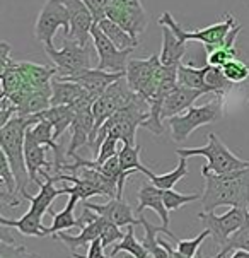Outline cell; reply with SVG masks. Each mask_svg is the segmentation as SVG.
<instances>
[{"label": "cell", "instance_id": "cell-30", "mask_svg": "<svg viewBox=\"0 0 249 258\" xmlns=\"http://www.w3.org/2000/svg\"><path fill=\"white\" fill-rule=\"evenodd\" d=\"M207 74H205V82L207 87L210 89V94H215L218 98H224V96L232 89V82L225 77L224 71L220 67H212V65H205Z\"/></svg>", "mask_w": 249, "mask_h": 258}, {"label": "cell", "instance_id": "cell-34", "mask_svg": "<svg viewBox=\"0 0 249 258\" xmlns=\"http://www.w3.org/2000/svg\"><path fill=\"white\" fill-rule=\"evenodd\" d=\"M210 236V231L205 229L202 231L196 238H191V239H176V246H178V251L181 255H185L188 258H195L196 251H198L200 244H202L205 239Z\"/></svg>", "mask_w": 249, "mask_h": 258}, {"label": "cell", "instance_id": "cell-1", "mask_svg": "<svg viewBox=\"0 0 249 258\" xmlns=\"http://www.w3.org/2000/svg\"><path fill=\"white\" fill-rule=\"evenodd\" d=\"M39 120H41L39 113L33 116H14L7 125L0 128V149H2V154L7 157L12 171H14L17 190L24 200L29 195L28 183H31L24 156L26 134H28V128L34 126Z\"/></svg>", "mask_w": 249, "mask_h": 258}, {"label": "cell", "instance_id": "cell-43", "mask_svg": "<svg viewBox=\"0 0 249 258\" xmlns=\"http://www.w3.org/2000/svg\"><path fill=\"white\" fill-rule=\"evenodd\" d=\"M246 104H247V106H249V99H247V103H246Z\"/></svg>", "mask_w": 249, "mask_h": 258}, {"label": "cell", "instance_id": "cell-42", "mask_svg": "<svg viewBox=\"0 0 249 258\" xmlns=\"http://www.w3.org/2000/svg\"><path fill=\"white\" fill-rule=\"evenodd\" d=\"M247 214H249V200H247Z\"/></svg>", "mask_w": 249, "mask_h": 258}, {"label": "cell", "instance_id": "cell-38", "mask_svg": "<svg viewBox=\"0 0 249 258\" xmlns=\"http://www.w3.org/2000/svg\"><path fill=\"white\" fill-rule=\"evenodd\" d=\"M125 238L123 231L120 229L116 224H113L111 221L106 219V224L103 227V233H101V243L104 248H108L109 244H115L116 241H121Z\"/></svg>", "mask_w": 249, "mask_h": 258}, {"label": "cell", "instance_id": "cell-21", "mask_svg": "<svg viewBox=\"0 0 249 258\" xmlns=\"http://www.w3.org/2000/svg\"><path fill=\"white\" fill-rule=\"evenodd\" d=\"M104 224H106V219L99 216L98 221L91 222L89 226L84 227V229H82V233L78 234V236H70V234H67V233H58V234H53L51 238L58 239V241H62L72 253H75L77 248L89 246V244L93 243V241H96V239L101 238V233H103Z\"/></svg>", "mask_w": 249, "mask_h": 258}, {"label": "cell", "instance_id": "cell-25", "mask_svg": "<svg viewBox=\"0 0 249 258\" xmlns=\"http://www.w3.org/2000/svg\"><path fill=\"white\" fill-rule=\"evenodd\" d=\"M41 118L50 121L55 128V141H58L62 135L72 126L75 120V110L72 106H51L50 110L43 111Z\"/></svg>", "mask_w": 249, "mask_h": 258}, {"label": "cell", "instance_id": "cell-9", "mask_svg": "<svg viewBox=\"0 0 249 258\" xmlns=\"http://www.w3.org/2000/svg\"><path fill=\"white\" fill-rule=\"evenodd\" d=\"M138 94H135L132 91V87L128 86V81L126 77L118 79L116 82H113L111 86L104 91V94L101 98L96 99V103L93 104V115H94V132L91 135L89 146L91 147L98 137L99 130L104 125V121L108 120L109 116H113L118 110L125 108L128 103H132Z\"/></svg>", "mask_w": 249, "mask_h": 258}, {"label": "cell", "instance_id": "cell-12", "mask_svg": "<svg viewBox=\"0 0 249 258\" xmlns=\"http://www.w3.org/2000/svg\"><path fill=\"white\" fill-rule=\"evenodd\" d=\"M106 19L121 26L133 38L145 31L148 24V14L140 0H109Z\"/></svg>", "mask_w": 249, "mask_h": 258}, {"label": "cell", "instance_id": "cell-22", "mask_svg": "<svg viewBox=\"0 0 249 258\" xmlns=\"http://www.w3.org/2000/svg\"><path fill=\"white\" fill-rule=\"evenodd\" d=\"M160 28H162V51L159 55L160 63L165 67H178L186 53V43L181 41L168 26Z\"/></svg>", "mask_w": 249, "mask_h": 258}, {"label": "cell", "instance_id": "cell-35", "mask_svg": "<svg viewBox=\"0 0 249 258\" xmlns=\"http://www.w3.org/2000/svg\"><path fill=\"white\" fill-rule=\"evenodd\" d=\"M222 250H224L225 253H229L230 250H232V251L242 250V251L249 253V221L237 231V233H234L232 236H230L227 246L222 248Z\"/></svg>", "mask_w": 249, "mask_h": 258}, {"label": "cell", "instance_id": "cell-14", "mask_svg": "<svg viewBox=\"0 0 249 258\" xmlns=\"http://www.w3.org/2000/svg\"><path fill=\"white\" fill-rule=\"evenodd\" d=\"M68 11V19H70V33L68 39L77 41L80 45H89L91 31H93L96 19L91 14V11L82 0H63Z\"/></svg>", "mask_w": 249, "mask_h": 258}, {"label": "cell", "instance_id": "cell-8", "mask_svg": "<svg viewBox=\"0 0 249 258\" xmlns=\"http://www.w3.org/2000/svg\"><path fill=\"white\" fill-rule=\"evenodd\" d=\"M160 71L162 63L159 55H150L148 58H130L125 77L133 93L150 104L159 87Z\"/></svg>", "mask_w": 249, "mask_h": 258}, {"label": "cell", "instance_id": "cell-11", "mask_svg": "<svg viewBox=\"0 0 249 258\" xmlns=\"http://www.w3.org/2000/svg\"><path fill=\"white\" fill-rule=\"evenodd\" d=\"M198 219L202 221L205 229L210 231V236L213 238V243L222 248L227 246L230 236L237 233L241 227L249 221L247 209H230L222 216H217L213 212H200Z\"/></svg>", "mask_w": 249, "mask_h": 258}, {"label": "cell", "instance_id": "cell-20", "mask_svg": "<svg viewBox=\"0 0 249 258\" xmlns=\"http://www.w3.org/2000/svg\"><path fill=\"white\" fill-rule=\"evenodd\" d=\"M202 96H205L202 91L178 86L176 89H174L173 93L164 99L162 120H169V118L181 115V113H185L186 110H190V108L193 106V103L198 98H202Z\"/></svg>", "mask_w": 249, "mask_h": 258}, {"label": "cell", "instance_id": "cell-18", "mask_svg": "<svg viewBox=\"0 0 249 258\" xmlns=\"http://www.w3.org/2000/svg\"><path fill=\"white\" fill-rule=\"evenodd\" d=\"M70 130H72V135H70V142H68V149H67V157H73L80 147L89 146L91 135L94 132L93 108L77 110L75 120H73Z\"/></svg>", "mask_w": 249, "mask_h": 258}, {"label": "cell", "instance_id": "cell-29", "mask_svg": "<svg viewBox=\"0 0 249 258\" xmlns=\"http://www.w3.org/2000/svg\"><path fill=\"white\" fill-rule=\"evenodd\" d=\"M78 202H80V200H78L77 197L70 195V200H68V204L65 205L63 211H60V212L50 211L48 212V214L53 216V224L48 227V233L53 236V234H58V233H65V231L72 229V227H78V222L75 219V216H73V209H75V205Z\"/></svg>", "mask_w": 249, "mask_h": 258}, {"label": "cell", "instance_id": "cell-15", "mask_svg": "<svg viewBox=\"0 0 249 258\" xmlns=\"http://www.w3.org/2000/svg\"><path fill=\"white\" fill-rule=\"evenodd\" d=\"M82 205L89 207L91 211H94L98 216L104 217V219L111 221L113 224H116L118 227H128V226L140 224V221L133 216L132 207L125 202V199H111V200H108L106 204L82 202Z\"/></svg>", "mask_w": 249, "mask_h": 258}, {"label": "cell", "instance_id": "cell-23", "mask_svg": "<svg viewBox=\"0 0 249 258\" xmlns=\"http://www.w3.org/2000/svg\"><path fill=\"white\" fill-rule=\"evenodd\" d=\"M51 106H70L75 101L86 96V89L77 82L63 81V79H53L51 81Z\"/></svg>", "mask_w": 249, "mask_h": 258}, {"label": "cell", "instance_id": "cell-36", "mask_svg": "<svg viewBox=\"0 0 249 258\" xmlns=\"http://www.w3.org/2000/svg\"><path fill=\"white\" fill-rule=\"evenodd\" d=\"M0 258H41V256L29 251L28 248L16 246L14 243H9L2 238V241H0Z\"/></svg>", "mask_w": 249, "mask_h": 258}, {"label": "cell", "instance_id": "cell-7", "mask_svg": "<svg viewBox=\"0 0 249 258\" xmlns=\"http://www.w3.org/2000/svg\"><path fill=\"white\" fill-rule=\"evenodd\" d=\"M159 26H168L169 29H173V33L181 39V41H200L207 46V50H212L215 46H220L224 43V39L227 38V34L230 33V29L235 28L239 23L235 21V17L232 14H225L224 21H218L215 24H210L203 29H195V31H185L181 26L178 24V21L174 19L171 12H164L159 17Z\"/></svg>", "mask_w": 249, "mask_h": 258}, {"label": "cell", "instance_id": "cell-16", "mask_svg": "<svg viewBox=\"0 0 249 258\" xmlns=\"http://www.w3.org/2000/svg\"><path fill=\"white\" fill-rule=\"evenodd\" d=\"M24 156H26V166H28V173H29V178H31V183L41 188L43 181L39 180V173L55 168V164H51L50 161L46 159L45 146H39V144L34 141L31 128H28V134H26Z\"/></svg>", "mask_w": 249, "mask_h": 258}, {"label": "cell", "instance_id": "cell-39", "mask_svg": "<svg viewBox=\"0 0 249 258\" xmlns=\"http://www.w3.org/2000/svg\"><path fill=\"white\" fill-rule=\"evenodd\" d=\"M82 2L86 4L87 9L91 11V14L94 16L96 23H101L103 19H106L109 0H82Z\"/></svg>", "mask_w": 249, "mask_h": 258}, {"label": "cell", "instance_id": "cell-27", "mask_svg": "<svg viewBox=\"0 0 249 258\" xmlns=\"http://www.w3.org/2000/svg\"><path fill=\"white\" fill-rule=\"evenodd\" d=\"M98 26L111 39V43L118 50H135V48H138V38H133L128 31H125L121 26H118L113 21L103 19L101 23H98Z\"/></svg>", "mask_w": 249, "mask_h": 258}, {"label": "cell", "instance_id": "cell-4", "mask_svg": "<svg viewBox=\"0 0 249 258\" xmlns=\"http://www.w3.org/2000/svg\"><path fill=\"white\" fill-rule=\"evenodd\" d=\"M176 154L179 157H207L208 164L202 168V176L203 174H229L249 168V161H244L235 156L232 151H229L215 134H208V141L205 146L195 149H176Z\"/></svg>", "mask_w": 249, "mask_h": 258}, {"label": "cell", "instance_id": "cell-26", "mask_svg": "<svg viewBox=\"0 0 249 258\" xmlns=\"http://www.w3.org/2000/svg\"><path fill=\"white\" fill-rule=\"evenodd\" d=\"M205 67H195V65H185L179 63L178 67V86L190 87V89L202 91L203 94H210V89L205 82Z\"/></svg>", "mask_w": 249, "mask_h": 258}, {"label": "cell", "instance_id": "cell-13", "mask_svg": "<svg viewBox=\"0 0 249 258\" xmlns=\"http://www.w3.org/2000/svg\"><path fill=\"white\" fill-rule=\"evenodd\" d=\"M91 38H93V46L99 60L96 69L111 74H126L130 55H132L133 50H118L111 43V39L103 33L98 23L94 24L93 31H91Z\"/></svg>", "mask_w": 249, "mask_h": 258}, {"label": "cell", "instance_id": "cell-10", "mask_svg": "<svg viewBox=\"0 0 249 258\" xmlns=\"http://www.w3.org/2000/svg\"><path fill=\"white\" fill-rule=\"evenodd\" d=\"M62 28L65 36L70 33V19L63 0H46L34 23V38L45 46H53V38Z\"/></svg>", "mask_w": 249, "mask_h": 258}, {"label": "cell", "instance_id": "cell-28", "mask_svg": "<svg viewBox=\"0 0 249 258\" xmlns=\"http://www.w3.org/2000/svg\"><path fill=\"white\" fill-rule=\"evenodd\" d=\"M140 151H142V146H126L123 144V147L120 149L118 152V157H120V166H121V171L126 173V171H133V173H143L145 176L150 180L155 173H152L150 169H147L145 166L142 164L140 161Z\"/></svg>", "mask_w": 249, "mask_h": 258}, {"label": "cell", "instance_id": "cell-31", "mask_svg": "<svg viewBox=\"0 0 249 258\" xmlns=\"http://www.w3.org/2000/svg\"><path fill=\"white\" fill-rule=\"evenodd\" d=\"M188 174V157H179V163L173 171L164 174H154L150 181L160 190H173L174 185Z\"/></svg>", "mask_w": 249, "mask_h": 258}, {"label": "cell", "instance_id": "cell-17", "mask_svg": "<svg viewBox=\"0 0 249 258\" xmlns=\"http://www.w3.org/2000/svg\"><path fill=\"white\" fill-rule=\"evenodd\" d=\"M125 76L126 74H111V72L99 71V69H89V71L78 74L75 77H68V79H63V81L77 82L78 86L84 87L87 94H91L94 99H98V98H101L104 94V91H106L113 82H116L118 79H121Z\"/></svg>", "mask_w": 249, "mask_h": 258}, {"label": "cell", "instance_id": "cell-2", "mask_svg": "<svg viewBox=\"0 0 249 258\" xmlns=\"http://www.w3.org/2000/svg\"><path fill=\"white\" fill-rule=\"evenodd\" d=\"M205 191L202 205L205 212L227 205L234 209H247L249 200V168L229 174H203Z\"/></svg>", "mask_w": 249, "mask_h": 258}, {"label": "cell", "instance_id": "cell-41", "mask_svg": "<svg viewBox=\"0 0 249 258\" xmlns=\"http://www.w3.org/2000/svg\"><path fill=\"white\" fill-rule=\"evenodd\" d=\"M230 258H249V253L247 251H242V250H235Z\"/></svg>", "mask_w": 249, "mask_h": 258}, {"label": "cell", "instance_id": "cell-5", "mask_svg": "<svg viewBox=\"0 0 249 258\" xmlns=\"http://www.w3.org/2000/svg\"><path fill=\"white\" fill-rule=\"evenodd\" d=\"M45 53L53 62L56 77L68 79L89 71L93 67V46L80 45L68 38H63V48L56 50L55 46H45Z\"/></svg>", "mask_w": 249, "mask_h": 258}, {"label": "cell", "instance_id": "cell-40", "mask_svg": "<svg viewBox=\"0 0 249 258\" xmlns=\"http://www.w3.org/2000/svg\"><path fill=\"white\" fill-rule=\"evenodd\" d=\"M104 250H106V248L103 246L101 238H99V239H96V241H93L89 244V250H87L86 256L78 255V253H72V258H108L106 255H104Z\"/></svg>", "mask_w": 249, "mask_h": 258}, {"label": "cell", "instance_id": "cell-32", "mask_svg": "<svg viewBox=\"0 0 249 258\" xmlns=\"http://www.w3.org/2000/svg\"><path fill=\"white\" fill-rule=\"evenodd\" d=\"M162 197H164V205L169 212L173 211H179L183 205L196 202V200H202V195L200 194H191V195H183L178 194L174 190H162Z\"/></svg>", "mask_w": 249, "mask_h": 258}, {"label": "cell", "instance_id": "cell-3", "mask_svg": "<svg viewBox=\"0 0 249 258\" xmlns=\"http://www.w3.org/2000/svg\"><path fill=\"white\" fill-rule=\"evenodd\" d=\"M148 113H150L148 103L145 99H142L140 96H137L132 103H128L125 108H121L113 116H109L99 130L94 144L89 147L93 156L98 157L99 149L108 137L123 141L126 146H137V130L138 126H142L148 120Z\"/></svg>", "mask_w": 249, "mask_h": 258}, {"label": "cell", "instance_id": "cell-19", "mask_svg": "<svg viewBox=\"0 0 249 258\" xmlns=\"http://www.w3.org/2000/svg\"><path fill=\"white\" fill-rule=\"evenodd\" d=\"M138 205H137V214L142 216L145 209H152L157 216L162 221V226L169 229V211L164 205V197H162V190L157 188L154 183H143L138 190Z\"/></svg>", "mask_w": 249, "mask_h": 258}, {"label": "cell", "instance_id": "cell-6", "mask_svg": "<svg viewBox=\"0 0 249 258\" xmlns=\"http://www.w3.org/2000/svg\"><path fill=\"white\" fill-rule=\"evenodd\" d=\"M224 116V98L212 99L203 106H191L181 115L169 118V128L174 142H185L198 126L215 123Z\"/></svg>", "mask_w": 249, "mask_h": 258}, {"label": "cell", "instance_id": "cell-24", "mask_svg": "<svg viewBox=\"0 0 249 258\" xmlns=\"http://www.w3.org/2000/svg\"><path fill=\"white\" fill-rule=\"evenodd\" d=\"M0 224L2 227H14L24 236H36V238H46L48 234V227L43 226V221L33 217L29 212H26L21 219H7L6 216L0 217Z\"/></svg>", "mask_w": 249, "mask_h": 258}, {"label": "cell", "instance_id": "cell-33", "mask_svg": "<svg viewBox=\"0 0 249 258\" xmlns=\"http://www.w3.org/2000/svg\"><path fill=\"white\" fill-rule=\"evenodd\" d=\"M222 71H224L225 77L229 79L232 84H241V82L249 79V67L237 58L227 62L224 67H222Z\"/></svg>", "mask_w": 249, "mask_h": 258}, {"label": "cell", "instance_id": "cell-37", "mask_svg": "<svg viewBox=\"0 0 249 258\" xmlns=\"http://www.w3.org/2000/svg\"><path fill=\"white\" fill-rule=\"evenodd\" d=\"M235 55L230 53V51L224 50V48H212V50H207V65H212V67H224L227 62L234 60Z\"/></svg>", "mask_w": 249, "mask_h": 258}]
</instances>
